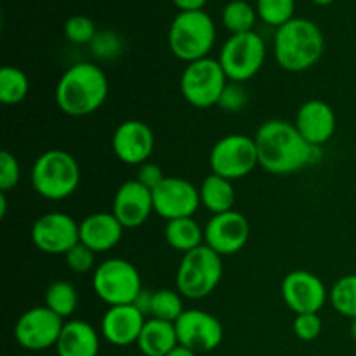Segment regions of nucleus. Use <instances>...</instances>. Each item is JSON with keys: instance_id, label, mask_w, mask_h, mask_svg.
<instances>
[{"instance_id": "1", "label": "nucleus", "mask_w": 356, "mask_h": 356, "mask_svg": "<svg viewBox=\"0 0 356 356\" xmlns=\"http://www.w3.org/2000/svg\"><path fill=\"white\" fill-rule=\"evenodd\" d=\"M259 167L266 172L285 176L322 160V148L312 146L294 124L280 118L268 120L254 136Z\"/></svg>"}, {"instance_id": "2", "label": "nucleus", "mask_w": 356, "mask_h": 356, "mask_svg": "<svg viewBox=\"0 0 356 356\" xmlns=\"http://www.w3.org/2000/svg\"><path fill=\"white\" fill-rule=\"evenodd\" d=\"M110 92L108 76L94 63L72 65L56 83V104L68 117H87L99 110Z\"/></svg>"}, {"instance_id": "3", "label": "nucleus", "mask_w": 356, "mask_h": 356, "mask_svg": "<svg viewBox=\"0 0 356 356\" xmlns=\"http://www.w3.org/2000/svg\"><path fill=\"white\" fill-rule=\"evenodd\" d=\"M325 51V38L318 24L294 17L277 28L273 38L275 59L285 72L301 73L313 68Z\"/></svg>"}, {"instance_id": "4", "label": "nucleus", "mask_w": 356, "mask_h": 356, "mask_svg": "<svg viewBox=\"0 0 356 356\" xmlns=\"http://www.w3.org/2000/svg\"><path fill=\"white\" fill-rule=\"evenodd\" d=\"M33 190L45 200L59 202L72 197L80 184V165L65 149H47L31 167Z\"/></svg>"}, {"instance_id": "5", "label": "nucleus", "mask_w": 356, "mask_h": 356, "mask_svg": "<svg viewBox=\"0 0 356 356\" xmlns=\"http://www.w3.org/2000/svg\"><path fill=\"white\" fill-rule=\"evenodd\" d=\"M214 19L205 10L179 13L172 19L167 33L170 52L184 63H193L209 58L216 44Z\"/></svg>"}, {"instance_id": "6", "label": "nucleus", "mask_w": 356, "mask_h": 356, "mask_svg": "<svg viewBox=\"0 0 356 356\" xmlns=\"http://www.w3.org/2000/svg\"><path fill=\"white\" fill-rule=\"evenodd\" d=\"M221 278V256L204 243L198 249L183 254L176 273V291L183 298L204 299L216 291Z\"/></svg>"}, {"instance_id": "7", "label": "nucleus", "mask_w": 356, "mask_h": 356, "mask_svg": "<svg viewBox=\"0 0 356 356\" xmlns=\"http://www.w3.org/2000/svg\"><path fill=\"white\" fill-rule=\"evenodd\" d=\"M92 291L108 308L132 305L143 291L141 275L131 261L111 257L94 270Z\"/></svg>"}, {"instance_id": "8", "label": "nucleus", "mask_w": 356, "mask_h": 356, "mask_svg": "<svg viewBox=\"0 0 356 356\" xmlns=\"http://www.w3.org/2000/svg\"><path fill=\"white\" fill-rule=\"evenodd\" d=\"M229 82L243 83L254 79L266 61V45L256 31L232 35L222 44L218 58Z\"/></svg>"}, {"instance_id": "9", "label": "nucleus", "mask_w": 356, "mask_h": 356, "mask_svg": "<svg viewBox=\"0 0 356 356\" xmlns=\"http://www.w3.org/2000/svg\"><path fill=\"white\" fill-rule=\"evenodd\" d=\"M225 70L218 59L204 58L188 63L181 75V94L195 108L218 106L219 97L228 83Z\"/></svg>"}, {"instance_id": "10", "label": "nucleus", "mask_w": 356, "mask_h": 356, "mask_svg": "<svg viewBox=\"0 0 356 356\" xmlns=\"http://www.w3.org/2000/svg\"><path fill=\"white\" fill-rule=\"evenodd\" d=\"M209 165L212 172L229 181L249 176L259 165L256 141L245 134L225 136L212 146Z\"/></svg>"}, {"instance_id": "11", "label": "nucleus", "mask_w": 356, "mask_h": 356, "mask_svg": "<svg viewBox=\"0 0 356 356\" xmlns=\"http://www.w3.org/2000/svg\"><path fill=\"white\" fill-rule=\"evenodd\" d=\"M65 320L47 306H35L24 312L14 325L17 344L28 351H44L58 344Z\"/></svg>"}, {"instance_id": "12", "label": "nucleus", "mask_w": 356, "mask_h": 356, "mask_svg": "<svg viewBox=\"0 0 356 356\" xmlns=\"http://www.w3.org/2000/svg\"><path fill=\"white\" fill-rule=\"evenodd\" d=\"M31 242L40 252L65 256L80 242V222L65 212H47L31 226Z\"/></svg>"}, {"instance_id": "13", "label": "nucleus", "mask_w": 356, "mask_h": 356, "mask_svg": "<svg viewBox=\"0 0 356 356\" xmlns=\"http://www.w3.org/2000/svg\"><path fill=\"white\" fill-rule=\"evenodd\" d=\"M153 195V211L165 221L193 218L200 207V190L183 177L167 176Z\"/></svg>"}, {"instance_id": "14", "label": "nucleus", "mask_w": 356, "mask_h": 356, "mask_svg": "<svg viewBox=\"0 0 356 356\" xmlns=\"http://www.w3.org/2000/svg\"><path fill=\"white\" fill-rule=\"evenodd\" d=\"M205 245L219 256H233L247 245L250 236V225L238 211L222 212L209 219L204 228Z\"/></svg>"}, {"instance_id": "15", "label": "nucleus", "mask_w": 356, "mask_h": 356, "mask_svg": "<svg viewBox=\"0 0 356 356\" xmlns=\"http://www.w3.org/2000/svg\"><path fill=\"white\" fill-rule=\"evenodd\" d=\"M282 298L287 308L296 315L318 313L329 299L325 284L306 270L291 271L282 282Z\"/></svg>"}, {"instance_id": "16", "label": "nucleus", "mask_w": 356, "mask_h": 356, "mask_svg": "<svg viewBox=\"0 0 356 356\" xmlns=\"http://www.w3.org/2000/svg\"><path fill=\"white\" fill-rule=\"evenodd\" d=\"M177 341L193 351H212L222 343L221 322L204 309H184L176 320Z\"/></svg>"}, {"instance_id": "17", "label": "nucleus", "mask_w": 356, "mask_h": 356, "mask_svg": "<svg viewBox=\"0 0 356 356\" xmlns=\"http://www.w3.org/2000/svg\"><path fill=\"white\" fill-rule=\"evenodd\" d=\"M115 156L127 165H143L155 149V134L141 120H125L115 129L111 138Z\"/></svg>"}, {"instance_id": "18", "label": "nucleus", "mask_w": 356, "mask_h": 356, "mask_svg": "<svg viewBox=\"0 0 356 356\" xmlns=\"http://www.w3.org/2000/svg\"><path fill=\"white\" fill-rule=\"evenodd\" d=\"M111 212L125 229L139 228L153 212L152 190L136 179L125 181L115 193Z\"/></svg>"}, {"instance_id": "19", "label": "nucleus", "mask_w": 356, "mask_h": 356, "mask_svg": "<svg viewBox=\"0 0 356 356\" xmlns=\"http://www.w3.org/2000/svg\"><path fill=\"white\" fill-rule=\"evenodd\" d=\"M146 320L134 305L110 306L101 320V334L113 346H131L138 343Z\"/></svg>"}, {"instance_id": "20", "label": "nucleus", "mask_w": 356, "mask_h": 356, "mask_svg": "<svg viewBox=\"0 0 356 356\" xmlns=\"http://www.w3.org/2000/svg\"><path fill=\"white\" fill-rule=\"evenodd\" d=\"M294 125L309 145L322 148L332 139L337 120L329 103L322 99H309L298 110Z\"/></svg>"}, {"instance_id": "21", "label": "nucleus", "mask_w": 356, "mask_h": 356, "mask_svg": "<svg viewBox=\"0 0 356 356\" xmlns=\"http://www.w3.org/2000/svg\"><path fill=\"white\" fill-rule=\"evenodd\" d=\"M124 229L113 212H94L80 222V243L96 254L108 252L118 245Z\"/></svg>"}, {"instance_id": "22", "label": "nucleus", "mask_w": 356, "mask_h": 356, "mask_svg": "<svg viewBox=\"0 0 356 356\" xmlns=\"http://www.w3.org/2000/svg\"><path fill=\"white\" fill-rule=\"evenodd\" d=\"M56 351L58 356H97L99 336L90 323L83 320H70L63 327Z\"/></svg>"}, {"instance_id": "23", "label": "nucleus", "mask_w": 356, "mask_h": 356, "mask_svg": "<svg viewBox=\"0 0 356 356\" xmlns=\"http://www.w3.org/2000/svg\"><path fill=\"white\" fill-rule=\"evenodd\" d=\"M136 344L145 356H167L179 344L176 325L163 320L148 318Z\"/></svg>"}, {"instance_id": "24", "label": "nucleus", "mask_w": 356, "mask_h": 356, "mask_svg": "<svg viewBox=\"0 0 356 356\" xmlns=\"http://www.w3.org/2000/svg\"><path fill=\"white\" fill-rule=\"evenodd\" d=\"M198 190H200V204L214 216L229 212L235 207L236 193L233 181L211 172L202 181Z\"/></svg>"}, {"instance_id": "25", "label": "nucleus", "mask_w": 356, "mask_h": 356, "mask_svg": "<svg viewBox=\"0 0 356 356\" xmlns=\"http://www.w3.org/2000/svg\"><path fill=\"white\" fill-rule=\"evenodd\" d=\"M163 235H165V242L174 250L183 254L198 249L205 242L204 229L200 228V225L193 218H181L174 219V221H167Z\"/></svg>"}, {"instance_id": "26", "label": "nucleus", "mask_w": 356, "mask_h": 356, "mask_svg": "<svg viewBox=\"0 0 356 356\" xmlns=\"http://www.w3.org/2000/svg\"><path fill=\"white\" fill-rule=\"evenodd\" d=\"M45 306L63 320L70 318L79 308V294L73 284L66 280H56L45 291Z\"/></svg>"}, {"instance_id": "27", "label": "nucleus", "mask_w": 356, "mask_h": 356, "mask_svg": "<svg viewBox=\"0 0 356 356\" xmlns=\"http://www.w3.org/2000/svg\"><path fill=\"white\" fill-rule=\"evenodd\" d=\"M30 92V80L23 70L16 66H3L0 70V101L3 104H19Z\"/></svg>"}, {"instance_id": "28", "label": "nucleus", "mask_w": 356, "mask_h": 356, "mask_svg": "<svg viewBox=\"0 0 356 356\" xmlns=\"http://www.w3.org/2000/svg\"><path fill=\"white\" fill-rule=\"evenodd\" d=\"M257 13L247 0H232L222 9V24L232 35L254 31Z\"/></svg>"}, {"instance_id": "29", "label": "nucleus", "mask_w": 356, "mask_h": 356, "mask_svg": "<svg viewBox=\"0 0 356 356\" xmlns=\"http://www.w3.org/2000/svg\"><path fill=\"white\" fill-rule=\"evenodd\" d=\"M183 313V296H181L179 292L172 291V289H159V291L153 292L149 318L176 323V320L179 318Z\"/></svg>"}, {"instance_id": "30", "label": "nucleus", "mask_w": 356, "mask_h": 356, "mask_svg": "<svg viewBox=\"0 0 356 356\" xmlns=\"http://www.w3.org/2000/svg\"><path fill=\"white\" fill-rule=\"evenodd\" d=\"M329 299L339 315L356 320V275L341 277L329 291Z\"/></svg>"}, {"instance_id": "31", "label": "nucleus", "mask_w": 356, "mask_h": 356, "mask_svg": "<svg viewBox=\"0 0 356 356\" xmlns=\"http://www.w3.org/2000/svg\"><path fill=\"white\" fill-rule=\"evenodd\" d=\"M296 0H256V13L263 23L280 28L294 19Z\"/></svg>"}, {"instance_id": "32", "label": "nucleus", "mask_w": 356, "mask_h": 356, "mask_svg": "<svg viewBox=\"0 0 356 356\" xmlns=\"http://www.w3.org/2000/svg\"><path fill=\"white\" fill-rule=\"evenodd\" d=\"M63 31H65L66 40L76 45H89L90 42L94 40V37L97 35L94 21L90 19V17L82 16V14L68 17L65 26H63Z\"/></svg>"}, {"instance_id": "33", "label": "nucleus", "mask_w": 356, "mask_h": 356, "mask_svg": "<svg viewBox=\"0 0 356 356\" xmlns=\"http://www.w3.org/2000/svg\"><path fill=\"white\" fill-rule=\"evenodd\" d=\"M90 52H92L96 58L99 59H115L120 56L122 47V38L118 37L115 31L111 30H103V31H97V35L94 37V40L89 44Z\"/></svg>"}, {"instance_id": "34", "label": "nucleus", "mask_w": 356, "mask_h": 356, "mask_svg": "<svg viewBox=\"0 0 356 356\" xmlns=\"http://www.w3.org/2000/svg\"><path fill=\"white\" fill-rule=\"evenodd\" d=\"M247 103H249V92L245 87L238 82H228L219 97L218 106L228 113H238L247 106Z\"/></svg>"}, {"instance_id": "35", "label": "nucleus", "mask_w": 356, "mask_h": 356, "mask_svg": "<svg viewBox=\"0 0 356 356\" xmlns=\"http://www.w3.org/2000/svg\"><path fill=\"white\" fill-rule=\"evenodd\" d=\"M21 165L16 156L3 149L0 153V191H9L19 184Z\"/></svg>"}, {"instance_id": "36", "label": "nucleus", "mask_w": 356, "mask_h": 356, "mask_svg": "<svg viewBox=\"0 0 356 356\" xmlns=\"http://www.w3.org/2000/svg\"><path fill=\"white\" fill-rule=\"evenodd\" d=\"M65 263L73 273H87L96 264V252L79 242L65 254Z\"/></svg>"}, {"instance_id": "37", "label": "nucleus", "mask_w": 356, "mask_h": 356, "mask_svg": "<svg viewBox=\"0 0 356 356\" xmlns=\"http://www.w3.org/2000/svg\"><path fill=\"white\" fill-rule=\"evenodd\" d=\"M292 329H294V334L301 341H306V343L315 341L322 334V320H320L318 313L296 315L294 322H292Z\"/></svg>"}, {"instance_id": "38", "label": "nucleus", "mask_w": 356, "mask_h": 356, "mask_svg": "<svg viewBox=\"0 0 356 356\" xmlns=\"http://www.w3.org/2000/svg\"><path fill=\"white\" fill-rule=\"evenodd\" d=\"M167 176H163V170L160 169V165L153 162H146L143 165L138 167V174H136V181L146 186L148 190H155Z\"/></svg>"}, {"instance_id": "39", "label": "nucleus", "mask_w": 356, "mask_h": 356, "mask_svg": "<svg viewBox=\"0 0 356 356\" xmlns=\"http://www.w3.org/2000/svg\"><path fill=\"white\" fill-rule=\"evenodd\" d=\"M152 301H153V292L148 291V289H143L132 305H134L143 315L149 316V312H152Z\"/></svg>"}, {"instance_id": "40", "label": "nucleus", "mask_w": 356, "mask_h": 356, "mask_svg": "<svg viewBox=\"0 0 356 356\" xmlns=\"http://www.w3.org/2000/svg\"><path fill=\"white\" fill-rule=\"evenodd\" d=\"M172 3L179 9V13H188V10H204L207 0H172Z\"/></svg>"}, {"instance_id": "41", "label": "nucleus", "mask_w": 356, "mask_h": 356, "mask_svg": "<svg viewBox=\"0 0 356 356\" xmlns=\"http://www.w3.org/2000/svg\"><path fill=\"white\" fill-rule=\"evenodd\" d=\"M167 356H197V351L190 350V348L183 346V344H177L172 351Z\"/></svg>"}, {"instance_id": "42", "label": "nucleus", "mask_w": 356, "mask_h": 356, "mask_svg": "<svg viewBox=\"0 0 356 356\" xmlns=\"http://www.w3.org/2000/svg\"><path fill=\"white\" fill-rule=\"evenodd\" d=\"M7 214V197H6V191L0 193V218H6Z\"/></svg>"}, {"instance_id": "43", "label": "nucleus", "mask_w": 356, "mask_h": 356, "mask_svg": "<svg viewBox=\"0 0 356 356\" xmlns=\"http://www.w3.org/2000/svg\"><path fill=\"white\" fill-rule=\"evenodd\" d=\"M313 3H315V6H320V7H327V6H330V3L334 2V0H312Z\"/></svg>"}, {"instance_id": "44", "label": "nucleus", "mask_w": 356, "mask_h": 356, "mask_svg": "<svg viewBox=\"0 0 356 356\" xmlns=\"http://www.w3.org/2000/svg\"><path fill=\"white\" fill-rule=\"evenodd\" d=\"M350 332H351V337H353V339L356 341V320H351V329H350Z\"/></svg>"}]
</instances>
